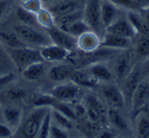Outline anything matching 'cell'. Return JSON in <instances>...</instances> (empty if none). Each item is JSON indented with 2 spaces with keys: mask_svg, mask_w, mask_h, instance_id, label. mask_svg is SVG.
I'll return each instance as SVG.
<instances>
[{
  "mask_svg": "<svg viewBox=\"0 0 149 138\" xmlns=\"http://www.w3.org/2000/svg\"><path fill=\"white\" fill-rule=\"evenodd\" d=\"M7 98L11 101L21 100L26 96V92L21 88H11L7 91Z\"/></svg>",
  "mask_w": 149,
  "mask_h": 138,
  "instance_id": "obj_39",
  "label": "cell"
},
{
  "mask_svg": "<svg viewBox=\"0 0 149 138\" xmlns=\"http://www.w3.org/2000/svg\"><path fill=\"white\" fill-rule=\"evenodd\" d=\"M65 31L77 38L80 35H82L84 33H86V32H88V31H93V30L91 29V27L88 26V23H86L84 19H79V20L73 22L71 25H69V26L65 29Z\"/></svg>",
  "mask_w": 149,
  "mask_h": 138,
  "instance_id": "obj_26",
  "label": "cell"
},
{
  "mask_svg": "<svg viewBox=\"0 0 149 138\" xmlns=\"http://www.w3.org/2000/svg\"><path fill=\"white\" fill-rule=\"evenodd\" d=\"M79 19H84V9H78L73 13H67V15H61V17H57L55 18V24L57 27L65 30L69 25H71L73 22L79 20Z\"/></svg>",
  "mask_w": 149,
  "mask_h": 138,
  "instance_id": "obj_23",
  "label": "cell"
},
{
  "mask_svg": "<svg viewBox=\"0 0 149 138\" xmlns=\"http://www.w3.org/2000/svg\"><path fill=\"white\" fill-rule=\"evenodd\" d=\"M77 48L84 53H93L101 48V38L94 31H88L76 38Z\"/></svg>",
  "mask_w": 149,
  "mask_h": 138,
  "instance_id": "obj_8",
  "label": "cell"
},
{
  "mask_svg": "<svg viewBox=\"0 0 149 138\" xmlns=\"http://www.w3.org/2000/svg\"><path fill=\"white\" fill-rule=\"evenodd\" d=\"M52 108L58 110L59 112H61L62 114H64L65 116H67L68 118H70L71 120H76V116H75L74 107H71L67 102H62V101H57L54 104V106Z\"/></svg>",
  "mask_w": 149,
  "mask_h": 138,
  "instance_id": "obj_32",
  "label": "cell"
},
{
  "mask_svg": "<svg viewBox=\"0 0 149 138\" xmlns=\"http://www.w3.org/2000/svg\"><path fill=\"white\" fill-rule=\"evenodd\" d=\"M105 32L116 34V35L131 38V39L134 38V36L137 34L136 31L133 28V26L131 25V23L129 22L127 17L125 18H123V17H117L116 20L105 29Z\"/></svg>",
  "mask_w": 149,
  "mask_h": 138,
  "instance_id": "obj_7",
  "label": "cell"
},
{
  "mask_svg": "<svg viewBox=\"0 0 149 138\" xmlns=\"http://www.w3.org/2000/svg\"><path fill=\"white\" fill-rule=\"evenodd\" d=\"M51 116L52 122H54V124L58 125L59 127L63 128L65 130H69L72 128V120L67 118V116H65L64 114H62L58 110L51 108Z\"/></svg>",
  "mask_w": 149,
  "mask_h": 138,
  "instance_id": "obj_30",
  "label": "cell"
},
{
  "mask_svg": "<svg viewBox=\"0 0 149 138\" xmlns=\"http://www.w3.org/2000/svg\"><path fill=\"white\" fill-rule=\"evenodd\" d=\"M131 38L105 32L101 38V48H106L108 50H125L131 46Z\"/></svg>",
  "mask_w": 149,
  "mask_h": 138,
  "instance_id": "obj_13",
  "label": "cell"
},
{
  "mask_svg": "<svg viewBox=\"0 0 149 138\" xmlns=\"http://www.w3.org/2000/svg\"><path fill=\"white\" fill-rule=\"evenodd\" d=\"M84 20L94 32L99 34L103 25L101 20V0H88L84 9Z\"/></svg>",
  "mask_w": 149,
  "mask_h": 138,
  "instance_id": "obj_4",
  "label": "cell"
},
{
  "mask_svg": "<svg viewBox=\"0 0 149 138\" xmlns=\"http://www.w3.org/2000/svg\"><path fill=\"white\" fill-rule=\"evenodd\" d=\"M137 135L138 138H147L149 136V118L144 112L137 118Z\"/></svg>",
  "mask_w": 149,
  "mask_h": 138,
  "instance_id": "obj_29",
  "label": "cell"
},
{
  "mask_svg": "<svg viewBox=\"0 0 149 138\" xmlns=\"http://www.w3.org/2000/svg\"><path fill=\"white\" fill-rule=\"evenodd\" d=\"M57 99L52 94H41L35 97L33 100V104L35 107H53L54 104L57 102Z\"/></svg>",
  "mask_w": 149,
  "mask_h": 138,
  "instance_id": "obj_31",
  "label": "cell"
},
{
  "mask_svg": "<svg viewBox=\"0 0 149 138\" xmlns=\"http://www.w3.org/2000/svg\"><path fill=\"white\" fill-rule=\"evenodd\" d=\"M22 6L28 11L36 15L43 7V3L41 2V0H27V1L23 2Z\"/></svg>",
  "mask_w": 149,
  "mask_h": 138,
  "instance_id": "obj_37",
  "label": "cell"
},
{
  "mask_svg": "<svg viewBox=\"0 0 149 138\" xmlns=\"http://www.w3.org/2000/svg\"><path fill=\"white\" fill-rule=\"evenodd\" d=\"M39 50L42 59L48 62H62L69 56V50L54 43L41 46Z\"/></svg>",
  "mask_w": 149,
  "mask_h": 138,
  "instance_id": "obj_12",
  "label": "cell"
},
{
  "mask_svg": "<svg viewBox=\"0 0 149 138\" xmlns=\"http://www.w3.org/2000/svg\"><path fill=\"white\" fill-rule=\"evenodd\" d=\"M0 43L5 48H15L27 46V44L20 38V36L13 31L0 30Z\"/></svg>",
  "mask_w": 149,
  "mask_h": 138,
  "instance_id": "obj_19",
  "label": "cell"
},
{
  "mask_svg": "<svg viewBox=\"0 0 149 138\" xmlns=\"http://www.w3.org/2000/svg\"><path fill=\"white\" fill-rule=\"evenodd\" d=\"M149 101V85L146 79H142L132 96V109L134 111L142 110Z\"/></svg>",
  "mask_w": 149,
  "mask_h": 138,
  "instance_id": "obj_9",
  "label": "cell"
},
{
  "mask_svg": "<svg viewBox=\"0 0 149 138\" xmlns=\"http://www.w3.org/2000/svg\"><path fill=\"white\" fill-rule=\"evenodd\" d=\"M90 73L98 81H105L108 83L112 79V73L110 69L103 63H95L91 64L88 67Z\"/></svg>",
  "mask_w": 149,
  "mask_h": 138,
  "instance_id": "obj_21",
  "label": "cell"
},
{
  "mask_svg": "<svg viewBox=\"0 0 149 138\" xmlns=\"http://www.w3.org/2000/svg\"><path fill=\"white\" fill-rule=\"evenodd\" d=\"M146 81H147V83H148V85H149V75L146 77Z\"/></svg>",
  "mask_w": 149,
  "mask_h": 138,
  "instance_id": "obj_50",
  "label": "cell"
},
{
  "mask_svg": "<svg viewBox=\"0 0 149 138\" xmlns=\"http://www.w3.org/2000/svg\"><path fill=\"white\" fill-rule=\"evenodd\" d=\"M15 32L20 36V38L27 44L36 46H44L52 43L49 36L45 33H42L35 27L26 26V25H17L15 26Z\"/></svg>",
  "mask_w": 149,
  "mask_h": 138,
  "instance_id": "obj_2",
  "label": "cell"
},
{
  "mask_svg": "<svg viewBox=\"0 0 149 138\" xmlns=\"http://www.w3.org/2000/svg\"><path fill=\"white\" fill-rule=\"evenodd\" d=\"M141 70H142V74L148 76L149 75V57L146 58L144 62H143L142 66H141Z\"/></svg>",
  "mask_w": 149,
  "mask_h": 138,
  "instance_id": "obj_43",
  "label": "cell"
},
{
  "mask_svg": "<svg viewBox=\"0 0 149 138\" xmlns=\"http://www.w3.org/2000/svg\"><path fill=\"white\" fill-rule=\"evenodd\" d=\"M95 138H113V134L108 130H102L97 133Z\"/></svg>",
  "mask_w": 149,
  "mask_h": 138,
  "instance_id": "obj_42",
  "label": "cell"
},
{
  "mask_svg": "<svg viewBox=\"0 0 149 138\" xmlns=\"http://www.w3.org/2000/svg\"><path fill=\"white\" fill-rule=\"evenodd\" d=\"M11 66H13V64L9 58L8 54H7L6 48L0 43V72H10L9 69Z\"/></svg>",
  "mask_w": 149,
  "mask_h": 138,
  "instance_id": "obj_33",
  "label": "cell"
},
{
  "mask_svg": "<svg viewBox=\"0 0 149 138\" xmlns=\"http://www.w3.org/2000/svg\"><path fill=\"white\" fill-rule=\"evenodd\" d=\"M51 107H35L23 124L22 134L24 138H35L37 132L43 122L44 116L49 111Z\"/></svg>",
  "mask_w": 149,
  "mask_h": 138,
  "instance_id": "obj_3",
  "label": "cell"
},
{
  "mask_svg": "<svg viewBox=\"0 0 149 138\" xmlns=\"http://www.w3.org/2000/svg\"><path fill=\"white\" fill-rule=\"evenodd\" d=\"M44 72H45V64L43 61H41L29 65L22 71V74L28 81H37L44 74Z\"/></svg>",
  "mask_w": 149,
  "mask_h": 138,
  "instance_id": "obj_22",
  "label": "cell"
},
{
  "mask_svg": "<svg viewBox=\"0 0 149 138\" xmlns=\"http://www.w3.org/2000/svg\"><path fill=\"white\" fill-rule=\"evenodd\" d=\"M80 88L74 83H62L52 90L51 94L57 99L58 101L62 102H72L76 99L78 96Z\"/></svg>",
  "mask_w": 149,
  "mask_h": 138,
  "instance_id": "obj_6",
  "label": "cell"
},
{
  "mask_svg": "<svg viewBox=\"0 0 149 138\" xmlns=\"http://www.w3.org/2000/svg\"><path fill=\"white\" fill-rule=\"evenodd\" d=\"M15 78V74L13 72H7L0 74V91L2 90L3 88H5L7 85L11 83Z\"/></svg>",
  "mask_w": 149,
  "mask_h": 138,
  "instance_id": "obj_40",
  "label": "cell"
},
{
  "mask_svg": "<svg viewBox=\"0 0 149 138\" xmlns=\"http://www.w3.org/2000/svg\"><path fill=\"white\" fill-rule=\"evenodd\" d=\"M51 125H52V116H51V109H49V111L44 116L43 122H42L35 138H49Z\"/></svg>",
  "mask_w": 149,
  "mask_h": 138,
  "instance_id": "obj_34",
  "label": "cell"
},
{
  "mask_svg": "<svg viewBox=\"0 0 149 138\" xmlns=\"http://www.w3.org/2000/svg\"><path fill=\"white\" fill-rule=\"evenodd\" d=\"M6 52L13 66L21 71H23L31 64L43 61L40 50L38 48H30L28 46L23 48H6Z\"/></svg>",
  "mask_w": 149,
  "mask_h": 138,
  "instance_id": "obj_1",
  "label": "cell"
},
{
  "mask_svg": "<svg viewBox=\"0 0 149 138\" xmlns=\"http://www.w3.org/2000/svg\"><path fill=\"white\" fill-rule=\"evenodd\" d=\"M142 15H144L145 20H146L147 24H148V26H149V6L146 7V8H143V13H142Z\"/></svg>",
  "mask_w": 149,
  "mask_h": 138,
  "instance_id": "obj_46",
  "label": "cell"
},
{
  "mask_svg": "<svg viewBox=\"0 0 149 138\" xmlns=\"http://www.w3.org/2000/svg\"><path fill=\"white\" fill-rule=\"evenodd\" d=\"M127 18L136 33L141 35L149 34V26L142 13H140L138 11H127Z\"/></svg>",
  "mask_w": 149,
  "mask_h": 138,
  "instance_id": "obj_15",
  "label": "cell"
},
{
  "mask_svg": "<svg viewBox=\"0 0 149 138\" xmlns=\"http://www.w3.org/2000/svg\"><path fill=\"white\" fill-rule=\"evenodd\" d=\"M49 138H69L67 134V130L59 127L58 125L52 122L51 131H49Z\"/></svg>",
  "mask_w": 149,
  "mask_h": 138,
  "instance_id": "obj_38",
  "label": "cell"
},
{
  "mask_svg": "<svg viewBox=\"0 0 149 138\" xmlns=\"http://www.w3.org/2000/svg\"><path fill=\"white\" fill-rule=\"evenodd\" d=\"M137 53L141 57H149V34L142 35L137 43Z\"/></svg>",
  "mask_w": 149,
  "mask_h": 138,
  "instance_id": "obj_35",
  "label": "cell"
},
{
  "mask_svg": "<svg viewBox=\"0 0 149 138\" xmlns=\"http://www.w3.org/2000/svg\"><path fill=\"white\" fill-rule=\"evenodd\" d=\"M48 9L53 13L54 17L57 18V17H61V15L78 11V9H80V7L75 0H61L55 4L49 5Z\"/></svg>",
  "mask_w": 149,
  "mask_h": 138,
  "instance_id": "obj_16",
  "label": "cell"
},
{
  "mask_svg": "<svg viewBox=\"0 0 149 138\" xmlns=\"http://www.w3.org/2000/svg\"><path fill=\"white\" fill-rule=\"evenodd\" d=\"M102 94L110 108H123L125 104V98L123 91L115 85H106L102 89Z\"/></svg>",
  "mask_w": 149,
  "mask_h": 138,
  "instance_id": "obj_11",
  "label": "cell"
},
{
  "mask_svg": "<svg viewBox=\"0 0 149 138\" xmlns=\"http://www.w3.org/2000/svg\"><path fill=\"white\" fill-rule=\"evenodd\" d=\"M3 99H4V95H3V93L0 91V104L3 102Z\"/></svg>",
  "mask_w": 149,
  "mask_h": 138,
  "instance_id": "obj_49",
  "label": "cell"
},
{
  "mask_svg": "<svg viewBox=\"0 0 149 138\" xmlns=\"http://www.w3.org/2000/svg\"><path fill=\"white\" fill-rule=\"evenodd\" d=\"M3 116L7 125L11 129H15L22 123L23 111L20 107L17 106H6L3 109Z\"/></svg>",
  "mask_w": 149,
  "mask_h": 138,
  "instance_id": "obj_20",
  "label": "cell"
},
{
  "mask_svg": "<svg viewBox=\"0 0 149 138\" xmlns=\"http://www.w3.org/2000/svg\"><path fill=\"white\" fill-rule=\"evenodd\" d=\"M7 6H8L7 0H0V19L4 15L5 11L7 9Z\"/></svg>",
  "mask_w": 149,
  "mask_h": 138,
  "instance_id": "obj_44",
  "label": "cell"
},
{
  "mask_svg": "<svg viewBox=\"0 0 149 138\" xmlns=\"http://www.w3.org/2000/svg\"><path fill=\"white\" fill-rule=\"evenodd\" d=\"M118 8H123L127 11H137L139 6L136 4L134 0H109Z\"/></svg>",
  "mask_w": 149,
  "mask_h": 138,
  "instance_id": "obj_36",
  "label": "cell"
},
{
  "mask_svg": "<svg viewBox=\"0 0 149 138\" xmlns=\"http://www.w3.org/2000/svg\"><path fill=\"white\" fill-rule=\"evenodd\" d=\"M46 30H47V35L49 36L52 40V43L66 48L69 52L77 48L76 37L72 36L63 29L59 28L57 26H54L52 28L46 29Z\"/></svg>",
  "mask_w": 149,
  "mask_h": 138,
  "instance_id": "obj_5",
  "label": "cell"
},
{
  "mask_svg": "<svg viewBox=\"0 0 149 138\" xmlns=\"http://www.w3.org/2000/svg\"><path fill=\"white\" fill-rule=\"evenodd\" d=\"M142 111L144 112V113L147 116V118H149V101H148V103H147L146 105H145V107L142 109Z\"/></svg>",
  "mask_w": 149,
  "mask_h": 138,
  "instance_id": "obj_48",
  "label": "cell"
},
{
  "mask_svg": "<svg viewBox=\"0 0 149 138\" xmlns=\"http://www.w3.org/2000/svg\"><path fill=\"white\" fill-rule=\"evenodd\" d=\"M136 4L139 6V8H146L149 6V0H134Z\"/></svg>",
  "mask_w": 149,
  "mask_h": 138,
  "instance_id": "obj_45",
  "label": "cell"
},
{
  "mask_svg": "<svg viewBox=\"0 0 149 138\" xmlns=\"http://www.w3.org/2000/svg\"><path fill=\"white\" fill-rule=\"evenodd\" d=\"M17 19L19 20L20 24L26 25V26L35 27L36 25H38L37 21H36V15L25 9L23 6L18 7L17 9Z\"/></svg>",
  "mask_w": 149,
  "mask_h": 138,
  "instance_id": "obj_28",
  "label": "cell"
},
{
  "mask_svg": "<svg viewBox=\"0 0 149 138\" xmlns=\"http://www.w3.org/2000/svg\"><path fill=\"white\" fill-rule=\"evenodd\" d=\"M134 66L132 65V59L129 54L119 56L114 63V73L119 81H123L127 75L131 72Z\"/></svg>",
  "mask_w": 149,
  "mask_h": 138,
  "instance_id": "obj_17",
  "label": "cell"
},
{
  "mask_svg": "<svg viewBox=\"0 0 149 138\" xmlns=\"http://www.w3.org/2000/svg\"><path fill=\"white\" fill-rule=\"evenodd\" d=\"M107 118L109 120L110 123L112 124V126H114V127L117 128L118 130L127 131L129 129V125H127V120L123 118V114L116 108H109L108 109Z\"/></svg>",
  "mask_w": 149,
  "mask_h": 138,
  "instance_id": "obj_25",
  "label": "cell"
},
{
  "mask_svg": "<svg viewBox=\"0 0 149 138\" xmlns=\"http://www.w3.org/2000/svg\"><path fill=\"white\" fill-rule=\"evenodd\" d=\"M79 138H81V137H79Z\"/></svg>",
  "mask_w": 149,
  "mask_h": 138,
  "instance_id": "obj_53",
  "label": "cell"
},
{
  "mask_svg": "<svg viewBox=\"0 0 149 138\" xmlns=\"http://www.w3.org/2000/svg\"><path fill=\"white\" fill-rule=\"evenodd\" d=\"M21 1H22V2H25V1H27V0H21Z\"/></svg>",
  "mask_w": 149,
  "mask_h": 138,
  "instance_id": "obj_51",
  "label": "cell"
},
{
  "mask_svg": "<svg viewBox=\"0 0 149 138\" xmlns=\"http://www.w3.org/2000/svg\"><path fill=\"white\" fill-rule=\"evenodd\" d=\"M13 135V129L8 125L0 124V138H8Z\"/></svg>",
  "mask_w": 149,
  "mask_h": 138,
  "instance_id": "obj_41",
  "label": "cell"
},
{
  "mask_svg": "<svg viewBox=\"0 0 149 138\" xmlns=\"http://www.w3.org/2000/svg\"><path fill=\"white\" fill-rule=\"evenodd\" d=\"M142 70H141V66H134L131 72L127 75L125 79H123V96L125 98H127L131 100L132 96L134 94L135 90L139 85V83L142 81Z\"/></svg>",
  "mask_w": 149,
  "mask_h": 138,
  "instance_id": "obj_10",
  "label": "cell"
},
{
  "mask_svg": "<svg viewBox=\"0 0 149 138\" xmlns=\"http://www.w3.org/2000/svg\"><path fill=\"white\" fill-rule=\"evenodd\" d=\"M118 17V7L109 0H101V20L103 28L106 29Z\"/></svg>",
  "mask_w": 149,
  "mask_h": 138,
  "instance_id": "obj_14",
  "label": "cell"
},
{
  "mask_svg": "<svg viewBox=\"0 0 149 138\" xmlns=\"http://www.w3.org/2000/svg\"><path fill=\"white\" fill-rule=\"evenodd\" d=\"M61 0H41V2L43 4H47V5H52V4H55V3L59 2Z\"/></svg>",
  "mask_w": 149,
  "mask_h": 138,
  "instance_id": "obj_47",
  "label": "cell"
},
{
  "mask_svg": "<svg viewBox=\"0 0 149 138\" xmlns=\"http://www.w3.org/2000/svg\"><path fill=\"white\" fill-rule=\"evenodd\" d=\"M73 70L68 65H56L49 70V77L54 81H63L67 78H70Z\"/></svg>",
  "mask_w": 149,
  "mask_h": 138,
  "instance_id": "obj_24",
  "label": "cell"
},
{
  "mask_svg": "<svg viewBox=\"0 0 149 138\" xmlns=\"http://www.w3.org/2000/svg\"><path fill=\"white\" fill-rule=\"evenodd\" d=\"M70 79L72 83H76L79 87H84V88H93L98 83V81L91 74L88 69L73 71Z\"/></svg>",
  "mask_w": 149,
  "mask_h": 138,
  "instance_id": "obj_18",
  "label": "cell"
},
{
  "mask_svg": "<svg viewBox=\"0 0 149 138\" xmlns=\"http://www.w3.org/2000/svg\"><path fill=\"white\" fill-rule=\"evenodd\" d=\"M147 138H149V136H148V137H147Z\"/></svg>",
  "mask_w": 149,
  "mask_h": 138,
  "instance_id": "obj_52",
  "label": "cell"
},
{
  "mask_svg": "<svg viewBox=\"0 0 149 138\" xmlns=\"http://www.w3.org/2000/svg\"><path fill=\"white\" fill-rule=\"evenodd\" d=\"M36 21H37L38 25L41 27H44L45 29L52 28V27L56 26L55 24V17L53 13L49 11L48 8L42 7L37 13H36Z\"/></svg>",
  "mask_w": 149,
  "mask_h": 138,
  "instance_id": "obj_27",
  "label": "cell"
}]
</instances>
